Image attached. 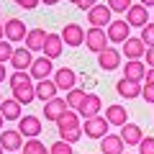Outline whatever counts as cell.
Segmentation results:
<instances>
[{
	"label": "cell",
	"mask_w": 154,
	"mask_h": 154,
	"mask_svg": "<svg viewBox=\"0 0 154 154\" xmlns=\"http://www.w3.org/2000/svg\"><path fill=\"white\" fill-rule=\"evenodd\" d=\"M126 21H128V26L144 28V26L149 23V8L141 5V3H134V5L126 11Z\"/></svg>",
	"instance_id": "8"
},
{
	"label": "cell",
	"mask_w": 154,
	"mask_h": 154,
	"mask_svg": "<svg viewBox=\"0 0 154 154\" xmlns=\"http://www.w3.org/2000/svg\"><path fill=\"white\" fill-rule=\"evenodd\" d=\"M95 5H98V0H80V5H77V8H80V11H93Z\"/></svg>",
	"instance_id": "39"
},
{
	"label": "cell",
	"mask_w": 154,
	"mask_h": 154,
	"mask_svg": "<svg viewBox=\"0 0 154 154\" xmlns=\"http://www.w3.org/2000/svg\"><path fill=\"white\" fill-rule=\"evenodd\" d=\"M67 3H72V5H80V0H67Z\"/></svg>",
	"instance_id": "47"
},
{
	"label": "cell",
	"mask_w": 154,
	"mask_h": 154,
	"mask_svg": "<svg viewBox=\"0 0 154 154\" xmlns=\"http://www.w3.org/2000/svg\"><path fill=\"white\" fill-rule=\"evenodd\" d=\"M0 103H3V95H0Z\"/></svg>",
	"instance_id": "50"
},
{
	"label": "cell",
	"mask_w": 154,
	"mask_h": 154,
	"mask_svg": "<svg viewBox=\"0 0 154 154\" xmlns=\"http://www.w3.org/2000/svg\"><path fill=\"white\" fill-rule=\"evenodd\" d=\"M126 141L121 139V134H108V136L100 139V152L103 154H123Z\"/></svg>",
	"instance_id": "20"
},
{
	"label": "cell",
	"mask_w": 154,
	"mask_h": 154,
	"mask_svg": "<svg viewBox=\"0 0 154 154\" xmlns=\"http://www.w3.org/2000/svg\"><path fill=\"white\" fill-rule=\"evenodd\" d=\"M121 51H123V57H128V59H144L146 44H144L139 36H128L126 41L121 44Z\"/></svg>",
	"instance_id": "7"
},
{
	"label": "cell",
	"mask_w": 154,
	"mask_h": 154,
	"mask_svg": "<svg viewBox=\"0 0 154 154\" xmlns=\"http://www.w3.org/2000/svg\"><path fill=\"white\" fill-rule=\"evenodd\" d=\"M44 41H46V31L44 28H31L26 36V46L31 51H41L44 49Z\"/></svg>",
	"instance_id": "26"
},
{
	"label": "cell",
	"mask_w": 154,
	"mask_h": 154,
	"mask_svg": "<svg viewBox=\"0 0 154 154\" xmlns=\"http://www.w3.org/2000/svg\"><path fill=\"white\" fill-rule=\"evenodd\" d=\"M108 118L105 116H93V118H85L82 121V131L88 139H103L108 136Z\"/></svg>",
	"instance_id": "1"
},
{
	"label": "cell",
	"mask_w": 154,
	"mask_h": 154,
	"mask_svg": "<svg viewBox=\"0 0 154 154\" xmlns=\"http://www.w3.org/2000/svg\"><path fill=\"white\" fill-rule=\"evenodd\" d=\"M0 144H3V149L5 152H18V149H23V134L18 131V128H5V131L0 134Z\"/></svg>",
	"instance_id": "9"
},
{
	"label": "cell",
	"mask_w": 154,
	"mask_h": 154,
	"mask_svg": "<svg viewBox=\"0 0 154 154\" xmlns=\"http://www.w3.org/2000/svg\"><path fill=\"white\" fill-rule=\"evenodd\" d=\"M141 5H146V8H154V0H139Z\"/></svg>",
	"instance_id": "43"
},
{
	"label": "cell",
	"mask_w": 154,
	"mask_h": 154,
	"mask_svg": "<svg viewBox=\"0 0 154 154\" xmlns=\"http://www.w3.org/2000/svg\"><path fill=\"white\" fill-rule=\"evenodd\" d=\"M26 80H31V75H28L26 69H16L13 75H8V82H11V88H16V85L26 82Z\"/></svg>",
	"instance_id": "33"
},
{
	"label": "cell",
	"mask_w": 154,
	"mask_h": 154,
	"mask_svg": "<svg viewBox=\"0 0 154 154\" xmlns=\"http://www.w3.org/2000/svg\"><path fill=\"white\" fill-rule=\"evenodd\" d=\"M18 131L23 134L26 139H36L41 136V131H44V123H41V118L38 116H26V118H18Z\"/></svg>",
	"instance_id": "3"
},
{
	"label": "cell",
	"mask_w": 154,
	"mask_h": 154,
	"mask_svg": "<svg viewBox=\"0 0 154 154\" xmlns=\"http://www.w3.org/2000/svg\"><path fill=\"white\" fill-rule=\"evenodd\" d=\"M88 98V93H85V90H80V88H75V90H69V93H67V105H69L72 110H77L80 108V105H82V100Z\"/></svg>",
	"instance_id": "29"
},
{
	"label": "cell",
	"mask_w": 154,
	"mask_h": 154,
	"mask_svg": "<svg viewBox=\"0 0 154 154\" xmlns=\"http://www.w3.org/2000/svg\"><path fill=\"white\" fill-rule=\"evenodd\" d=\"M128 36H131V26H128V21H110V26H108V41H113V44H123Z\"/></svg>",
	"instance_id": "14"
},
{
	"label": "cell",
	"mask_w": 154,
	"mask_h": 154,
	"mask_svg": "<svg viewBox=\"0 0 154 154\" xmlns=\"http://www.w3.org/2000/svg\"><path fill=\"white\" fill-rule=\"evenodd\" d=\"M139 152L141 154H154V136H144L139 144Z\"/></svg>",
	"instance_id": "36"
},
{
	"label": "cell",
	"mask_w": 154,
	"mask_h": 154,
	"mask_svg": "<svg viewBox=\"0 0 154 154\" xmlns=\"http://www.w3.org/2000/svg\"><path fill=\"white\" fill-rule=\"evenodd\" d=\"M38 3H41V0H16V5L26 8V11H33V8H36Z\"/></svg>",
	"instance_id": "38"
},
{
	"label": "cell",
	"mask_w": 154,
	"mask_h": 154,
	"mask_svg": "<svg viewBox=\"0 0 154 154\" xmlns=\"http://www.w3.org/2000/svg\"><path fill=\"white\" fill-rule=\"evenodd\" d=\"M28 36V31H26V23L21 21V18H8L5 21V38L8 41H23V38Z\"/></svg>",
	"instance_id": "16"
},
{
	"label": "cell",
	"mask_w": 154,
	"mask_h": 154,
	"mask_svg": "<svg viewBox=\"0 0 154 154\" xmlns=\"http://www.w3.org/2000/svg\"><path fill=\"white\" fill-rule=\"evenodd\" d=\"M82 126L80 128H67V131H59V139L62 141H67V144H75V141H80V136H82Z\"/></svg>",
	"instance_id": "30"
},
{
	"label": "cell",
	"mask_w": 154,
	"mask_h": 154,
	"mask_svg": "<svg viewBox=\"0 0 154 154\" xmlns=\"http://www.w3.org/2000/svg\"><path fill=\"white\" fill-rule=\"evenodd\" d=\"M131 5H134L131 0H108V8H110L113 13H126Z\"/></svg>",
	"instance_id": "34"
},
{
	"label": "cell",
	"mask_w": 154,
	"mask_h": 154,
	"mask_svg": "<svg viewBox=\"0 0 154 154\" xmlns=\"http://www.w3.org/2000/svg\"><path fill=\"white\" fill-rule=\"evenodd\" d=\"M62 49H64L62 33H46V41H44V49H41V54L49 57V59H57V57H62Z\"/></svg>",
	"instance_id": "17"
},
{
	"label": "cell",
	"mask_w": 154,
	"mask_h": 154,
	"mask_svg": "<svg viewBox=\"0 0 154 154\" xmlns=\"http://www.w3.org/2000/svg\"><path fill=\"white\" fill-rule=\"evenodd\" d=\"M21 152L23 154H49V149H46V144L41 141V139H28Z\"/></svg>",
	"instance_id": "28"
},
{
	"label": "cell",
	"mask_w": 154,
	"mask_h": 154,
	"mask_svg": "<svg viewBox=\"0 0 154 154\" xmlns=\"http://www.w3.org/2000/svg\"><path fill=\"white\" fill-rule=\"evenodd\" d=\"M57 128H59V131H67V128H80V113L69 108L59 121H57Z\"/></svg>",
	"instance_id": "27"
},
{
	"label": "cell",
	"mask_w": 154,
	"mask_h": 154,
	"mask_svg": "<svg viewBox=\"0 0 154 154\" xmlns=\"http://www.w3.org/2000/svg\"><path fill=\"white\" fill-rule=\"evenodd\" d=\"M49 154H75V149H72V144H67V141H54L49 146Z\"/></svg>",
	"instance_id": "32"
},
{
	"label": "cell",
	"mask_w": 154,
	"mask_h": 154,
	"mask_svg": "<svg viewBox=\"0 0 154 154\" xmlns=\"http://www.w3.org/2000/svg\"><path fill=\"white\" fill-rule=\"evenodd\" d=\"M123 77L136 80V82H144L146 80V62L144 59H128L123 64Z\"/></svg>",
	"instance_id": "15"
},
{
	"label": "cell",
	"mask_w": 154,
	"mask_h": 154,
	"mask_svg": "<svg viewBox=\"0 0 154 154\" xmlns=\"http://www.w3.org/2000/svg\"><path fill=\"white\" fill-rule=\"evenodd\" d=\"M5 77H8L5 75V64H0V82H5Z\"/></svg>",
	"instance_id": "42"
},
{
	"label": "cell",
	"mask_w": 154,
	"mask_h": 154,
	"mask_svg": "<svg viewBox=\"0 0 154 154\" xmlns=\"http://www.w3.org/2000/svg\"><path fill=\"white\" fill-rule=\"evenodd\" d=\"M54 82H57V88L59 90H75L77 88V75H75V69H69V67H62V69H57L54 72Z\"/></svg>",
	"instance_id": "18"
},
{
	"label": "cell",
	"mask_w": 154,
	"mask_h": 154,
	"mask_svg": "<svg viewBox=\"0 0 154 154\" xmlns=\"http://www.w3.org/2000/svg\"><path fill=\"white\" fill-rule=\"evenodd\" d=\"M33 59H36V57H33V51L28 49V46H21V49L13 51L11 67H13V69H26V72H28V67L33 64Z\"/></svg>",
	"instance_id": "19"
},
{
	"label": "cell",
	"mask_w": 154,
	"mask_h": 154,
	"mask_svg": "<svg viewBox=\"0 0 154 154\" xmlns=\"http://www.w3.org/2000/svg\"><path fill=\"white\" fill-rule=\"evenodd\" d=\"M105 118H108L110 126H123V123H128V110L123 108L121 103H113L105 110Z\"/></svg>",
	"instance_id": "22"
},
{
	"label": "cell",
	"mask_w": 154,
	"mask_h": 154,
	"mask_svg": "<svg viewBox=\"0 0 154 154\" xmlns=\"http://www.w3.org/2000/svg\"><path fill=\"white\" fill-rule=\"evenodd\" d=\"M69 110V105H67L64 98H51L49 103H44V116H46V121H59L62 116Z\"/></svg>",
	"instance_id": "11"
},
{
	"label": "cell",
	"mask_w": 154,
	"mask_h": 154,
	"mask_svg": "<svg viewBox=\"0 0 154 154\" xmlns=\"http://www.w3.org/2000/svg\"><path fill=\"white\" fill-rule=\"evenodd\" d=\"M85 44H88L90 51H95V54H100L103 49H108V31H103V28H88V33H85Z\"/></svg>",
	"instance_id": "2"
},
{
	"label": "cell",
	"mask_w": 154,
	"mask_h": 154,
	"mask_svg": "<svg viewBox=\"0 0 154 154\" xmlns=\"http://www.w3.org/2000/svg\"><path fill=\"white\" fill-rule=\"evenodd\" d=\"M100 154H103V152H100Z\"/></svg>",
	"instance_id": "52"
},
{
	"label": "cell",
	"mask_w": 154,
	"mask_h": 154,
	"mask_svg": "<svg viewBox=\"0 0 154 154\" xmlns=\"http://www.w3.org/2000/svg\"><path fill=\"white\" fill-rule=\"evenodd\" d=\"M13 90V98L18 100V103H33V100H36V82H33V80H26V82H21V85H16V88H11Z\"/></svg>",
	"instance_id": "13"
},
{
	"label": "cell",
	"mask_w": 154,
	"mask_h": 154,
	"mask_svg": "<svg viewBox=\"0 0 154 154\" xmlns=\"http://www.w3.org/2000/svg\"><path fill=\"white\" fill-rule=\"evenodd\" d=\"M110 8H108V3H98V5L93 8V11H88V23L93 28H105V26H110Z\"/></svg>",
	"instance_id": "5"
},
{
	"label": "cell",
	"mask_w": 154,
	"mask_h": 154,
	"mask_svg": "<svg viewBox=\"0 0 154 154\" xmlns=\"http://www.w3.org/2000/svg\"><path fill=\"white\" fill-rule=\"evenodd\" d=\"M123 154H126V152H123Z\"/></svg>",
	"instance_id": "51"
},
{
	"label": "cell",
	"mask_w": 154,
	"mask_h": 154,
	"mask_svg": "<svg viewBox=\"0 0 154 154\" xmlns=\"http://www.w3.org/2000/svg\"><path fill=\"white\" fill-rule=\"evenodd\" d=\"M144 62H146L149 67H154V46H149V49H146V54H144Z\"/></svg>",
	"instance_id": "40"
},
{
	"label": "cell",
	"mask_w": 154,
	"mask_h": 154,
	"mask_svg": "<svg viewBox=\"0 0 154 154\" xmlns=\"http://www.w3.org/2000/svg\"><path fill=\"white\" fill-rule=\"evenodd\" d=\"M41 3H44V5H57L59 0H41Z\"/></svg>",
	"instance_id": "44"
},
{
	"label": "cell",
	"mask_w": 154,
	"mask_h": 154,
	"mask_svg": "<svg viewBox=\"0 0 154 154\" xmlns=\"http://www.w3.org/2000/svg\"><path fill=\"white\" fill-rule=\"evenodd\" d=\"M141 82H136V80H128V77H121L118 82H116V93L121 95V98H141Z\"/></svg>",
	"instance_id": "12"
},
{
	"label": "cell",
	"mask_w": 154,
	"mask_h": 154,
	"mask_svg": "<svg viewBox=\"0 0 154 154\" xmlns=\"http://www.w3.org/2000/svg\"><path fill=\"white\" fill-rule=\"evenodd\" d=\"M5 128V118H3V113H0V131Z\"/></svg>",
	"instance_id": "46"
},
{
	"label": "cell",
	"mask_w": 154,
	"mask_h": 154,
	"mask_svg": "<svg viewBox=\"0 0 154 154\" xmlns=\"http://www.w3.org/2000/svg\"><path fill=\"white\" fill-rule=\"evenodd\" d=\"M0 154H5V149H3V144H0Z\"/></svg>",
	"instance_id": "48"
},
{
	"label": "cell",
	"mask_w": 154,
	"mask_h": 154,
	"mask_svg": "<svg viewBox=\"0 0 154 154\" xmlns=\"http://www.w3.org/2000/svg\"><path fill=\"white\" fill-rule=\"evenodd\" d=\"M13 41H8V38H3L0 41V64H5V62H11V57H13Z\"/></svg>",
	"instance_id": "31"
},
{
	"label": "cell",
	"mask_w": 154,
	"mask_h": 154,
	"mask_svg": "<svg viewBox=\"0 0 154 154\" xmlns=\"http://www.w3.org/2000/svg\"><path fill=\"white\" fill-rule=\"evenodd\" d=\"M57 93H59V88H57L54 80H38V82H36V98L38 100L49 103L51 98H57Z\"/></svg>",
	"instance_id": "24"
},
{
	"label": "cell",
	"mask_w": 154,
	"mask_h": 154,
	"mask_svg": "<svg viewBox=\"0 0 154 154\" xmlns=\"http://www.w3.org/2000/svg\"><path fill=\"white\" fill-rule=\"evenodd\" d=\"M144 82H154V67L146 69V80H144Z\"/></svg>",
	"instance_id": "41"
},
{
	"label": "cell",
	"mask_w": 154,
	"mask_h": 154,
	"mask_svg": "<svg viewBox=\"0 0 154 154\" xmlns=\"http://www.w3.org/2000/svg\"><path fill=\"white\" fill-rule=\"evenodd\" d=\"M3 38H5V26L0 23V41H3Z\"/></svg>",
	"instance_id": "45"
},
{
	"label": "cell",
	"mask_w": 154,
	"mask_h": 154,
	"mask_svg": "<svg viewBox=\"0 0 154 154\" xmlns=\"http://www.w3.org/2000/svg\"><path fill=\"white\" fill-rule=\"evenodd\" d=\"M8 154H18V152H8Z\"/></svg>",
	"instance_id": "49"
},
{
	"label": "cell",
	"mask_w": 154,
	"mask_h": 154,
	"mask_svg": "<svg viewBox=\"0 0 154 154\" xmlns=\"http://www.w3.org/2000/svg\"><path fill=\"white\" fill-rule=\"evenodd\" d=\"M121 139L128 144V146H134V144H141V139H144V131H141V126L139 123H123L121 126Z\"/></svg>",
	"instance_id": "23"
},
{
	"label": "cell",
	"mask_w": 154,
	"mask_h": 154,
	"mask_svg": "<svg viewBox=\"0 0 154 154\" xmlns=\"http://www.w3.org/2000/svg\"><path fill=\"white\" fill-rule=\"evenodd\" d=\"M98 64L103 67V69H108V72H113V69H118V64H121V51L118 49H103L98 54Z\"/></svg>",
	"instance_id": "21"
},
{
	"label": "cell",
	"mask_w": 154,
	"mask_h": 154,
	"mask_svg": "<svg viewBox=\"0 0 154 154\" xmlns=\"http://www.w3.org/2000/svg\"><path fill=\"white\" fill-rule=\"evenodd\" d=\"M0 113H3L5 121H18V118H21V103H18L16 98H3Z\"/></svg>",
	"instance_id": "25"
},
{
	"label": "cell",
	"mask_w": 154,
	"mask_h": 154,
	"mask_svg": "<svg viewBox=\"0 0 154 154\" xmlns=\"http://www.w3.org/2000/svg\"><path fill=\"white\" fill-rule=\"evenodd\" d=\"M141 98L146 100V103H154V82H144V88H141Z\"/></svg>",
	"instance_id": "37"
},
{
	"label": "cell",
	"mask_w": 154,
	"mask_h": 154,
	"mask_svg": "<svg viewBox=\"0 0 154 154\" xmlns=\"http://www.w3.org/2000/svg\"><path fill=\"white\" fill-rule=\"evenodd\" d=\"M139 38L146 44V49H149V46H154V23H146V26L141 28V36H139Z\"/></svg>",
	"instance_id": "35"
},
{
	"label": "cell",
	"mask_w": 154,
	"mask_h": 154,
	"mask_svg": "<svg viewBox=\"0 0 154 154\" xmlns=\"http://www.w3.org/2000/svg\"><path fill=\"white\" fill-rule=\"evenodd\" d=\"M100 108H103V100H100V95L88 93V98H85L82 105L77 108V113H80V118H93V116H100Z\"/></svg>",
	"instance_id": "10"
},
{
	"label": "cell",
	"mask_w": 154,
	"mask_h": 154,
	"mask_svg": "<svg viewBox=\"0 0 154 154\" xmlns=\"http://www.w3.org/2000/svg\"><path fill=\"white\" fill-rule=\"evenodd\" d=\"M62 41L67 46H82L85 44V28L80 23H67L62 28Z\"/></svg>",
	"instance_id": "6"
},
{
	"label": "cell",
	"mask_w": 154,
	"mask_h": 154,
	"mask_svg": "<svg viewBox=\"0 0 154 154\" xmlns=\"http://www.w3.org/2000/svg\"><path fill=\"white\" fill-rule=\"evenodd\" d=\"M28 75H31V80H49L51 75H54V67H51V59L49 57H36L33 59V64L28 67Z\"/></svg>",
	"instance_id": "4"
}]
</instances>
